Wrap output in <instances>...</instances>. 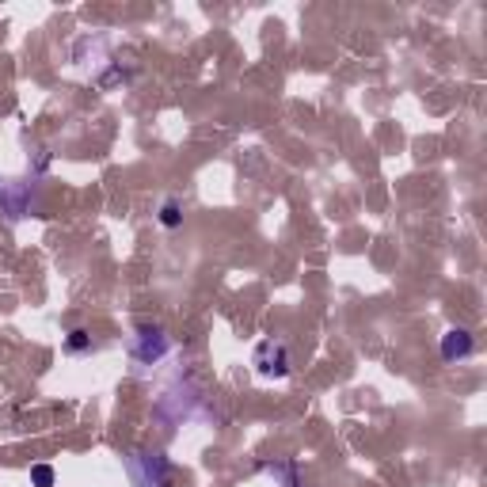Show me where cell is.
Wrapping results in <instances>:
<instances>
[{"mask_svg": "<svg viewBox=\"0 0 487 487\" xmlns=\"http://www.w3.org/2000/svg\"><path fill=\"white\" fill-rule=\"evenodd\" d=\"M472 335H468V332H460V327H457V332H446V335H442V358H446V362H457V358H468V354H472Z\"/></svg>", "mask_w": 487, "mask_h": 487, "instance_id": "6da1fadb", "label": "cell"}, {"mask_svg": "<svg viewBox=\"0 0 487 487\" xmlns=\"http://www.w3.org/2000/svg\"><path fill=\"white\" fill-rule=\"evenodd\" d=\"M31 480H34V487H54V468H50V465H34L31 468Z\"/></svg>", "mask_w": 487, "mask_h": 487, "instance_id": "7a4b0ae2", "label": "cell"}, {"mask_svg": "<svg viewBox=\"0 0 487 487\" xmlns=\"http://www.w3.org/2000/svg\"><path fill=\"white\" fill-rule=\"evenodd\" d=\"M160 221L168 225V229H176V225H179V206H176V202H164V210H160Z\"/></svg>", "mask_w": 487, "mask_h": 487, "instance_id": "3957f363", "label": "cell"}, {"mask_svg": "<svg viewBox=\"0 0 487 487\" xmlns=\"http://www.w3.org/2000/svg\"><path fill=\"white\" fill-rule=\"evenodd\" d=\"M88 343H92L88 332H73V335H69V351H88Z\"/></svg>", "mask_w": 487, "mask_h": 487, "instance_id": "277c9868", "label": "cell"}]
</instances>
